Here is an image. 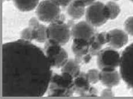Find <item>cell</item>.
<instances>
[{"label":"cell","mask_w":133,"mask_h":99,"mask_svg":"<svg viewBox=\"0 0 133 99\" xmlns=\"http://www.w3.org/2000/svg\"><path fill=\"white\" fill-rule=\"evenodd\" d=\"M101 97L104 98H109V97H113L115 96L114 93L111 88H107L104 89L100 94Z\"/></svg>","instance_id":"23"},{"label":"cell","mask_w":133,"mask_h":99,"mask_svg":"<svg viewBox=\"0 0 133 99\" xmlns=\"http://www.w3.org/2000/svg\"><path fill=\"white\" fill-rule=\"evenodd\" d=\"M122 79L121 74L115 70L112 71L100 72V82L107 88H113L118 85Z\"/></svg>","instance_id":"10"},{"label":"cell","mask_w":133,"mask_h":99,"mask_svg":"<svg viewBox=\"0 0 133 99\" xmlns=\"http://www.w3.org/2000/svg\"><path fill=\"white\" fill-rule=\"evenodd\" d=\"M61 72L70 74L75 78L81 74V68L77 60L68 59L65 64L61 67Z\"/></svg>","instance_id":"12"},{"label":"cell","mask_w":133,"mask_h":99,"mask_svg":"<svg viewBox=\"0 0 133 99\" xmlns=\"http://www.w3.org/2000/svg\"><path fill=\"white\" fill-rule=\"evenodd\" d=\"M5 1H8V0H5Z\"/></svg>","instance_id":"29"},{"label":"cell","mask_w":133,"mask_h":99,"mask_svg":"<svg viewBox=\"0 0 133 99\" xmlns=\"http://www.w3.org/2000/svg\"><path fill=\"white\" fill-rule=\"evenodd\" d=\"M93 27L86 20L79 22L71 29V37L73 39H81L90 42L95 35Z\"/></svg>","instance_id":"8"},{"label":"cell","mask_w":133,"mask_h":99,"mask_svg":"<svg viewBox=\"0 0 133 99\" xmlns=\"http://www.w3.org/2000/svg\"><path fill=\"white\" fill-rule=\"evenodd\" d=\"M40 25L39 20L38 17H32L31 18L29 22V27L31 29H34L37 28Z\"/></svg>","instance_id":"24"},{"label":"cell","mask_w":133,"mask_h":99,"mask_svg":"<svg viewBox=\"0 0 133 99\" xmlns=\"http://www.w3.org/2000/svg\"><path fill=\"white\" fill-rule=\"evenodd\" d=\"M90 47V42L81 39H74L72 49L73 52L81 57L88 54L89 48Z\"/></svg>","instance_id":"11"},{"label":"cell","mask_w":133,"mask_h":99,"mask_svg":"<svg viewBox=\"0 0 133 99\" xmlns=\"http://www.w3.org/2000/svg\"><path fill=\"white\" fill-rule=\"evenodd\" d=\"M35 29H37L38 32V38L36 41L40 43L46 42L48 39L47 27H46L45 25L40 24L39 26Z\"/></svg>","instance_id":"19"},{"label":"cell","mask_w":133,"mask_h":99,"mask_svg":"<svg viewBox=\"0 0 133 99\" xmlns=\"http://www.w3.org/2000/svg\"><path fill=\"white\" fill-rule=\"evenodd\" d=\"M87 80L90 83L96 84L100 81V72L98 70L90 69L85 74Z\"/></svg>","instance_id":"18"},{"label":"cell","mask_w":133,"mask_h":99,"mask_svg":"<svg viewBox=\"0 0 133 99\" xmlns=\"http://www.w3.org/2000/svg\"><path fill=\"white\" fill-rule=\"evenodd\" d=\"M86 8L76 6L72 2L69 5L67 8V14L68 16L75 20H78L82 17L85 15Z\"/></svg>","instance_id":"15"},{"label":"cell","mask_w":133,"mask_h":99,"mask_svg":"<svg viewBox=\"0 0 133 99\" xmlns=\"http://www.w3.org/2000/svg\"><path fill=\"white\" fill-rule=\"evenodd\" d=\"M74 78L70 74L61 72L52 76L49 86V96L51 97H68L74 92Z\"/></svg>","instance_id":"2"},{"label":"cell","mask_w":133,"mask_h":99,"mask_svg":"<svg viewBox=\"0 0 133 99\" xmlns=\"http://www.w3.org/2000/svg\"><path fill=\"white\" fill-rule=\"evenodd\" d=\"M131 1L132 2H133V0H131Z\"/></svg>","instance_id":"28"},{"label":"cell","mask_w":133,"mask_h":99,"mask_svg":"<svg viewBox=\"0 0 133 99\" xmlns=\"http://www.w3.org/2000/svg\"><path fill=\"white\" fill-rule=\"evenodd\" d=\"M14 5L22 12H29L34 9L39 4V0H12Z\"/></svg>","instance_id":"13"},{"label":"cell","mask_w":133,"mask_h":99,"mask_svg":"<svg viewBox=\"0 0 133 99\" xmlns=\"http://www.w3.org/2000/svg\"><path fill=\"white\" fill-rule=\"evenodd\" d=\"M119 67L122 79L133 89V43L123 52Z\"/></svg>","instance_id":"6"},{"label":"cell","mask_w":133,"mask_h":99,"mask_svg":"<svg viewBox=\"0 0 133 99\" xmlns=\"http://www.w3.org/2000/svg\"><path fill=\"white\" fill-rule=\"evenodd\" d=\"M124 27L128 35L133 36V16H130L125 20L124 23Z\"/></svg>","instance_id":"21"},{"label":"cell","mask_w":133,"mask_h":99,"mask_svg":"<svg viewBox=\"0 0 133 99\" xmlns=\"http://www.w3.org/2000/svg\"><path fill=\"white\" fill-rule=\"evenodd\" d=\"M113 1H118V0H113Z\"/></svg>","instance_id":"27"},{"label":"cell","mask_w":133,"mask_h":99,"mask_svg":"<svg viewBox=\"0 0 133 99\" xmlns=\"http://www.w3.org/2000/svg\"><path fill=\"white\" fill-rule=\"evenodd\" d=\"M47 33L48 39L61 45L66 44L71 37V30L68 25L58 20L50 23L47 27Z\"/></svg>","instance_id":"7"},{"label":"cell","mask_w":133,"mask_h":99,"mask_svg":"<svg viewBox=\"0 0 133 99\" xmlns=\"http://www.w3.org/2000/svg\"><path fill=\"white\" fill-rule=\"evenodd\" d=\"M20 37H21L20 39L25 41L31 42L32 41V29H31L29 27L25 28L20 32Z\"/></svg>","instance_id":"20"},{"label":"cell","mask_w":133,"mask_h":99,"mask_svg":"<svg viewBox=\"0 0 133 99\" xmlns=\"http://www.w3.org/2000/svg\"><path fill=\"white\" fill-rule=\"evenodd\" d=\"M96 1V0H72V2L76 6L88 7Z\"/></svg>","instance_id":"22"},{"label":"cell","mask_w":133,"mask_h":99,"mask_svg":"<svg viewBox=\"0 0 133 99\" xmlns=\"http://www.w3.org/2000/svg\"><path fill=\"white\" fill-rule=\"evenodd\" d=\"M121 55L114 48H107L98 53L97 63L101 71H112L119 67Z\"/></svg>","instance_id":"4"},{"label":"cell","mask_w":133,"mask_h":99,"mask_svg":"<svg viewBox=\"0 0 133 99\" xmlns=\"http://www.w3.org/2000/svg\"><path fill=\"white\" fill-rule=\"evenodd\" d=\"M45 53L22 39L2 45V96L42 97L52 77Z\"/></svg>","instance_id":"1"},{"label":"cell","mask_w":133,"mask_h":99,"mask_svg":"<svg viewBox=\"0 0 133 99\" xmlns=\"http://www.w3.org/2000/svg\"><path fill=\"white\" fill-rule=\"evenodd\" d=\"M60 6H67L72 2V0H53Z\"/></svg>","instance_id":"25"},{"label":"cell","mask_w":133,"mask_h":99,"mask_svg":"<svg viewBox=\"0 0 133 99\" xmlns=\"http://www.w3.org/2000/svg\"><path fill=\"white\" fill-rule=\"evenodd\" d=\"M36 14L40 21L51 23L59 19L60 6L53 0H43L38 5Z\"/></svg>","instance_id":"5"},{"label":"cell","mask_w":133,"mask_h":99,"mask_svg":"<svg viewBox=\"0 0 133 99\" xmlns=\"http://www.w3.org/2000/svg\"><path fill=\"white\" fill-rule=\"evenodd\" d=\"M86 21L93 27H100L109 20L108 10L105 4L95 1L86 9Z\"/></svg>","instance_id":"3"},{"label":"cell","mask_w":133,"mask_h":99,"mask_svg":"<svg viewBox=\"0 0 133 99\" xmlns=\"http://www.w3.org/2000/svg\"><path fill=\"white\" fill-rule=\"evenodd\" d=\"M74 88L80 93H85L90 91V83L87 80L86 75L81 76L79 75L74 80Z\"/></svg>","instance_id":"14"},{"label":"cell","mask_w":133,"mask_h":99,"mask_svg":"<svg viewBox=\"0 0 133 99\" xmlns=\"http://www.w3.org/2000/svg\"><path fill=\"white\" fill-rule=\"evenodd\" d=\"M83 59L84 62H85V63H88L91 59L90 55H89V54L85 55V56H83Z\"/></svg>","instance_id":"26"},{"label":"cell","mask_w":133,"mask_h":99,"mask_svg":"<svg viewBox=\"0 0 133 99\" xmlns=\"http://www.w3.org/2000/svg\"><path fill=\"white\" fill-rule=\"evenodd\" d=\"M68 60V53L63 48L59 54L49 61L52 67L56 68H61L65 64Z\"/></svg>","instance_id":"16"},{"label":"cell","mask_w":133,"mask_h":99,"mask_svg":"<svg viewBox=\"0 0 133 99\" xmlns=\"http://www.w3.org/2000/svg\"><path fill=\"white\" fill-rule=\"evenodd\" d=\"M109 14V20L116 19L121 13V7L114 1H110L105 4Z\"/></svg>","instance_id":"17"},{"label":"cell","mask_w":133,"mask_h":99,"mask_svg":"<svg viewBox=\"0 0 133 99\" xmlns=\"http://www.w3.org/2000/svg\"><path fill=\"white\" fill-rule=\"evenodd\" d=\"M109 42L108 44L112 48L119 49L124 47L128 43L129 36L127 33L123 30L115 29L108 32Z\"/></svg>","instance_id":"9"}]
</instances>
